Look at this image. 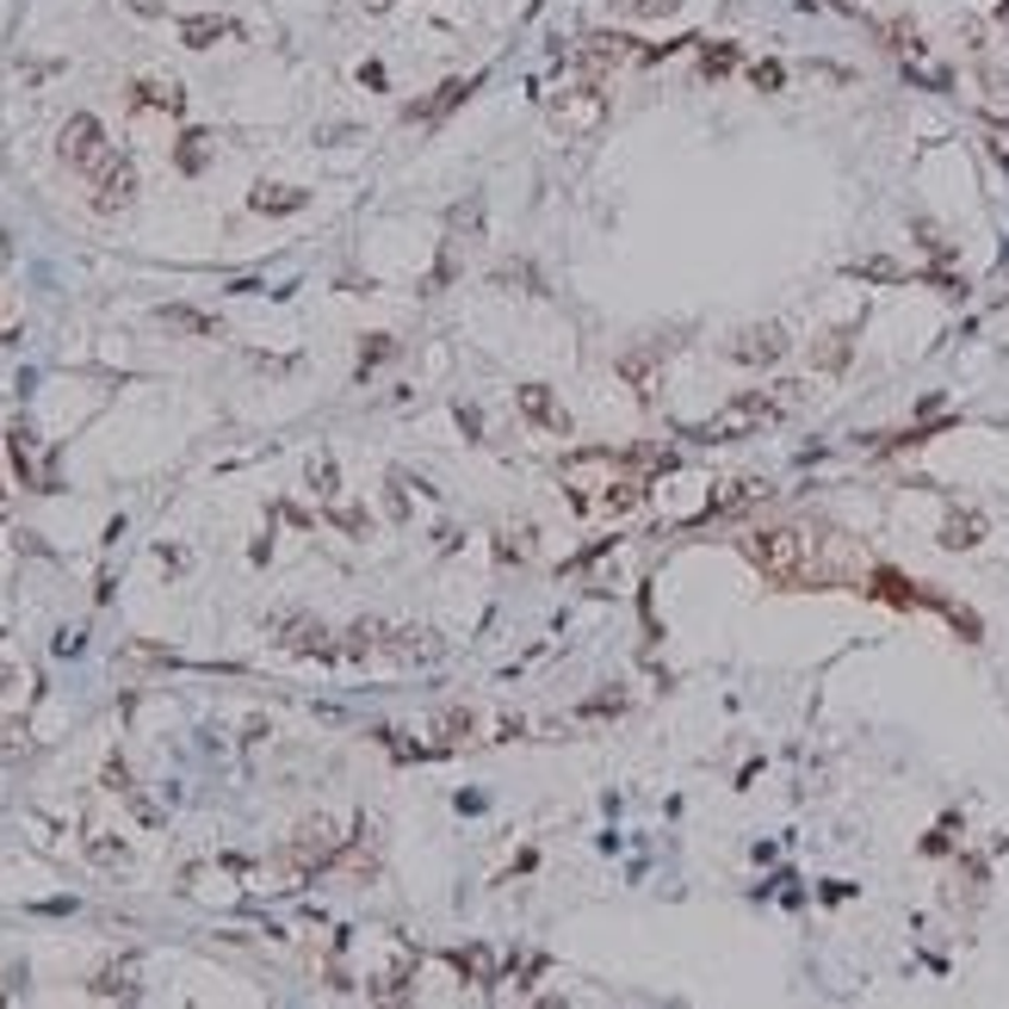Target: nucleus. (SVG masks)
Here are the masks:
<instances>
[{
  "label": "nucleus",
  "mask_w": 1009,
  "mask_h": 1009,
  "mask_svg": "<svg viewBox=\"0 0 1009 1009\" xmlns=\"http://www.w3.org/2000/svg\"><path fill=\"white\" fill-rule=\"evenodd\" d=\"M365 7H384V0H365Z\"/></svg>",
  "instance_id": "obj_39"
},
{
  "label": "nucleus",
  "mask_w": 1009,
  "mask_h": 1009,
  "mask_svg": "<svg viewBox=\"0 0 1009 1009\" xmlns=\"http://www.w3.org/2000/svg\"><path fill=\"white\" fill-rule=\"evenodd\" d=\"M328 520H335V527H341V533H365V515H360V508H347L341 495H335V502H328Z\"/></svg>",
  "instance_id": "obj_29"
},
{
  "label": "nucleus",
  "mask_w": 1009,
  "mask_h": 1009,
  "mask_svg": "<svg viewBox=\"0 0 1009 1009\" xmlns=\"http://www.w3.org/2000/svg\"><path fill=\"white\" fill-rule=\"evenodd\" d=\"M205 161H211V136H205V131L180 136V168H187V173H199Z\"/></svg>",
  "instance_id": "obj_24"
},
{
  "label": "nucleus",
  "mask_w": 1009,
  "mask_h": 1009,
  "mask_svg": "<svg viewBox=\"0 0 1009 1009\" xmlns=\"http://www.w3.org/2000/svg\"><path fill=\"white\" fill-rule=\"evenodd\" d=\"M94 997H136V960H118L94 978Z\"/></svg>",
  "instance_id": "obj_18"
},
{
  "label": "nucleus",
  "mask_w": 1009,
  "mask_h": 1009,
  "mask_svg": "<svg viewBox=\"0 0 1009 1009\" xmlns=\"http://www.w3.org/2000/svg\"><path fill=\"white\" fill-rule=\"evenodd\" d=\"M13 328H20V310L0 298V341H13Z\"/></svg>",
  "instance_id": "obj_33"
},
{
  "label": "nucleus",
  "mask_w": 1009,
  "mask_h": 1009,
  "mask_svg": "<svg viewBox=\"0 0 1009 1009\" xmlns=\"http://www.w3.org/2000/svg\"><path fill=\"white\" fill-rule=\"evenodd\" d=\"M248 205L261 211V217H279V211H304L310 192H298V187H254V199H248Z\"/></svg>",
  "instance_id": "obj_16"
},
{
  "label": "nucleus",
  "mask_w": 1009,
  "mask_h": 1009,
  "mask_svg": "<svg viewBox=\"0 0 1009 1009\" xmlns=\"http://www.w3.org/2000/svg\"><path fill=\"white\" fill-rule=\"evenodd\" d=\"M106 786H112V793H131V774H124V762L106 768Z\"/></svg>",
  "instance_id": "obj_34"
},
{
  "label": "nucleus",
  "mask_w": 1009,
  "mask_h": 1009,
  "mask_svg": "<svg viewBox=\"0 0 1009 1009\" xmlns=\"http://www.w3.org/2000/svg\"><path fill=\"white\" fill-rule=\"evenodd\" d=\"M849 353H855V347H849V335H824V341H818V365H824V372H842V365H849Z\"/></svg>",
  "instance_id": "obj_25"
},
{
  "label": "nucleus",
  "mask_w": 1009,
  "mask_h": 1009,
  "mask_svg": "<svg viewBox=\"0 0 1009 1009\" xmlns=\"http://www.w3.org/2000/svg\"><path fill=\"white\" fill-rule=\"evenodd\" d=\"M601 118H608V94L594 87V81H582V87H570V94H557L552 99V124L564 136H589L601 131Z\"/></svg>",
  "instance_id": "obj_5"
},
{
  "label": "nucleus",
  "mask_w": 1009,
  "mask_h": 1009,
  "mask_svg": "<svg viewBox=\"0 0 1009 1009\" xmlns=\"http://www.w3.org/2000/svg\"><path fill=\"white\" fill-rule=\"evenodd\" d=\"M57 155H62V168H75V173H87L94 180L106 161H112V143H106V124H99L94 112H75L69 124H62V143H57Z\"/></svg>",
  "instance_id": "obj_2"
},
{
  "label": "nucleus",
  "mask_w": 1009,
  "mask_h": 1009,
  "mask_svg": "<svg viewBox=\"0 0 1009 1009\" xmlns=\"http://www.w3.org/2000/svg\"><path fill=\"white\" fill-rule=\"evenodd\" d=\"M620 706H626V700H620V694H601V700H589V706H582V712H620Z\"/></svg>",
  "instance_id": "obj_35"
},
{
  "label": "nucleus",
  "mask_w": 1009,
  "mask_h": 1009,
  "mask_svg": "<svg viewBox=\"0 0 1009 1009\" xmlns=\"http://www.w3.org/2000/svg\"><path fill=\"white\" fill-rule=\"evenodd\" d=\"M391 353H397V341H391V335H365V347H360V372H372V365H384V360H391Z\"/></svg>",
  "instance_id": "obj_28"
},
{
  "label": "nucleus",
  "mask_w": 1009,
  "mask_h": 1009,
  "mask_svg": "<svg viewBox=\"0 0 1009 1009\" xmlns=\"http://www.w3.org/2000/svg\"><path fill=\"white\" fill-rule=\"evenodd\" d=\"M626 57H632V38H620V32H594V38L576 44V69H582V75H608V69H620Z\"/></svg>",
  "instance_id": "obj_8"
},
{
  "label": "nucleus",
  "mask_w": 1009,
  "mask_h": 1009,
  "mask_svg": "<svg viewBox=\"0 0 1009 1009\" xmlns=\"http://www.w3.org/2000/svg\"><path fill=\"white\" fill-rule=\"evenodd\" d=\"M155 323L173 328V335H199V341H217V335H224V328H217V316L187 310V304H161V310H155Z\"/></svg>",
  "instance_id": "obj_12"
},
{
  "label": "nucleus",
  "mask_w": 1009,
  "mask_h": 1009,
  "mask_svg": "<svg viewBox=\"0 0 1009 1009\" xmlns=\"http://www.w3.org/2000/svg\"><path fill=\"white\" fill-rule=\"evenodd\" d=\"M0 515H7V483H0Z\"/></svg>",
  "instance_id": "obj_38"
},
{
  "label": "nucleus",
  "mask_w": 1009,
  "mask_h": 1009,
  "mask_svg": "<svg viewBox=\"0 0 1009 1009\" xmlns=\"http://www.w3.org/2000/svg\"><path fill=\"white\" fill-rule=\"evenodd\" d=\"M87 849H94V861H106V867H112V861H124V849H118V842H106V837H94Z\"/></svg>",
  "instance_id": "obj_32"
},
{
  "label": "nucleus",
  "mask_w": 1009,
  "mask_h": 1009,
  "mask_svg": "<svg viewBox=\"0 0 1009 1009\" xmlns=\"http://www.w3.org/2000/svg\"><path fill=\"white\" fill-rule=\"evenodd\" d=\"M7 682H13V663H0V687H7Z\"/></svg>",
  "instance_id": "obj_37"
},
{
  "label": "nucleus",
  "mask_w": 1009,
  "mask_h": 1009,
  "mask_svg": "<svg viewBox=\"0 0 1009 1009\" xmlns=\"http://www.w3.org/2000/svg\"><path fill=\"white\" fill-rule=\"evenodd\" d=\"M515 409H520L527 421H539V428H552V434H570V416H564V403H557L545 384H527V391L515 397Z\"/></svg>",
  "instance_id": "obj_10"
},
{
  "label": "nucleus",
  "mask_w": 1009,
  "mask_h": 1009,
  "mask_svg": "<svg viewBox=\"0 0 1009 1009\" xmlns=\"http://www.w3.org/2000/svg\"><path fill=\"white\" fill-rule=\"evenodd\" d=\"M682 0H613V13L620 20H669Z\"/></svg>",
  "instance_id": "obj_22"
},
{
  "label": "nucleus",
  "mask_w": 1009,
  "mask_h": 1009,
  "mask_svg": "<svg viewBox=\"0 0 1009 1009\" xmlns=\"http://www.w3.org/2000/svg\"><path fill=\"white\" fill-rule=\"evenodd\" d=\"M236 38V20H224V13H192V20H180V44L187 50H211V44H224Z\"/></svg>",
  "instance_id": "obj_11"
},
{
  "label": "nucleus",
  "mask_w": 1009,
  "mask_h": 1009,
  "mask_svg": "<svg viewBox=\"0 0 1009 1009\" xmlns=\"http://www.w3.org/2000/svg\"><path fill=\"white\" fill-rule=\"evenodd\" d=\"M273 638H279L286 650H304V657H335L328 632L316 626V620H304V613H291V620H273Z\"/></svg>",
  "instance_id": "obj_9"
},
{
  "label": "nucleus",
  "mask_w": 1009,
  "mask_h": 1009,
  "mask_svg": "<svg viewBox=\"0 0 1009 1009\" xmlns=\"http://www.w3.org/2000/svg\"><path fill=\"white\" fill-rule=\"evenodd\" d=\"M131 106L136 112H187V94H180V87H173V81H136L131 87Z\"/></svg>",
  "instance_id": "obj_14"
},
{
  "label": "nucleus",
  "mask_w": 1009,
  "mask_h": 1009,
  "mask_svg": "<svg viewBox=\"0 0 1009 1009\" xmlns=\"http://www.w3.org/2000/svg\"><path fill=\"white\" fill-rule=\"evenodd\" d=\"M403 490H409V483H403V477H391V515L409 520V495H403Z\"/></svg>",
  "instance_id": "obj_31"
},
{
  "label": "nucleus",
  "mask_w": 1009,
  "mask_h": 1009,
  "mask_svg": "<svg viewBox=\"0 0 1009 1009\" xmlns=\"http://www.w3.org/2000/svg\"><path fill=\"white\" fill-rule=\"evenodd\" d=\"M434 731H440L446 743H458V737H471V731H477V719L465 712V706H446V712L434 719Z\"/></svg>",
  "instance_id": "obj_23"
},
{
  "label": "nucleus",
  "mask_w": 1009,
  "mask_h": 1009,
  "mask_svg": "<svg viewBox=\"0 0 1009 1009\" xmlns=\"http://www.w3.org/2000/svg\"><path fill=\"white\" fill-rule=\"evenodd\" d=\"M762 495V483H724L719 495H712V508H706V520H719V515H737V508H749Z\"/></svg>",
  "instance_id": "obj_19"
},
{
  "label": "nucleus",
  "mask_w": 1009,
  "mask_h": 1009,
  "mask_svg": "<svg viewBox=\"0 0 1009 1009\" xmlns=\"http://www.w3.org/2000/svg\"><path fill=\"white\" fill-rule=\"evenodd\" d=\"M657 365H663V347H638V353H626V360H620V379L632 384V391H638V397H657Z\"/></svg>",
  "instance_id": "obj_13"
},
{
  "label": "nucleus",
  "mask_w": 1009,
  "mask_h": 1009,
  "mask_svg": "<svg viewBox=\"0 0 1009 1009\" xmlns=\"http://www.w3.org/2000/svg\"><path fill=\"white\" fill-rule=\"evenodd\" d=\"M867 594H879V601H892V608H916V601H923V594H916V589H911V582H904L898 570H874V576H867Z\"/></svg>",
  "instance_id": "obj_17"
},
{
  "label": "nucleus",
  "mask_w": 1009,
  "mask_h": 1009,
  "mask_svg": "<svg viewBox=\"0 0 1009 1009\" xmlns=\"http://www.w3.org/2000/svg\"><path fill=\"white\" fill-rule=\"evenodd\" d=\"M749 564L774 582V589H818V582H837V564L824 557L818 533L805 527H756L743 539Z\"/></svg>",
  "instance_id": "obj_1"
},
{
  "label": "nucleus",
  "mask_w": 1009,
  "mask_h": 1009,
  "mask_svg": "<svg viewBox=\"0 0 1009 1009\" xmlns=\"http://www.w3.org/2000/svg\"><path fill=\"white\" fill-rule=\"evenodd\" d=\"M978 533H985V520H978V515H948L941 545H948V552H966V545H978Z\"/></svg>",
  "instance_id": "obj_21"
},
{
  "label": "nucleus",
  "mask_w": 1009,
  "mask_h": 1009,
  "mask_svg": "<svg viewBox=\"0 0 1009 1009\" xmlns=\"http://www.w3.org/2000/svg\"><path fill=\"white\" fill-rule=\"evenodd\" d=\"M620 477H626V458H613V453H576V458H564L570 508H589V490H613Z\"/></svg>",
  "instance_id": "obj_4"
},
{
  "label": "nucleus",
  "mask_w": 1009,
  "mask_h": 1009,
  "mask_svg": "<svg viewBox=\"0 0 1009 1009\" xmlns=\"http://www.w3.org/2000/svg\"><path fill=\"white\" fill-rule=\"evenodd\" d=\"M830 7H842V13H855V7H861V0H830Z\"/></svg>",
  "instance_id": "obj_36"
},
{
  "label": "nucleus",
  "mask_w": 1009,
  "mask_h": 1009,
  "mask_svg": "<svg viewBox=\"0 0 1009 1009\" xmlns=\"http://www.w3.org/2000/svg\"><path fill=\"white\" fill-rule=\"evenodd\" d=\"M533 527H508V533H502V557H508V564H520V557H533Z\"/></svg>",
  "instance_id": "obj_27"
},
{
  "label": "nucleus",
  "mask_w": 1009,
  "mask_h": 1009,
  "mask_svg": "<svg viewBox=\"0 0 1009 1009\" xmlns=\"http://www.w3.org/2000/svg\"><path fill=\"white\" fill-rule=\"evenodd\" d=\"M749 81H756V87H762V94H781V81H786V69H781V62H756V69H749Z\"/></svg>",
  "instance_id": "obj_30"
},
{
  "label": "nucleus",
  "mask_w": 1009,
  "mask_h": 1009,
  "mask_svg": "<svg viewBox=\"0 0 1009 1009\" xmlns=\"http://www.w3.org/2000/svg\"><path fill=\"white\" fill-rule=\"evenodd\" d=\"M310 483H316V495H323V502H335V495H341V471H335V458H316V465H310Z\"/></svg>",
  "instance_id": "obj_26"
},
{
  "label": "nucleus",
  "mask_w": 1009,
  "mask_h": 1009,
  "mask_svg": "<svg viewBox=\"0 0 1009 1009\" xmlns=\"http://www.w3.org/2000/svg\"><path fill=\"white\" fill-rule=\"evenodd\" d=\"M737 365H774L786 353V328L781 323H756V328H743L737 341L724 347Z\"/></svg>",
  "instance_id": "obj_7"
},
{
  "label": "nucleus",
  "mask_w": 1009,
  "mask_h": 1009,
  "mask_svg": "<svg viewBox=\"0 0 1009 1009\" xmlns=\"http://www.w3.org/2000/svg\"><path fill=\"white\" fill-rule=\"evenodd\" d=\"M471 94H477V81H446V87H440L434 99H421V106H409V118H428V124H434V118H446L453 106H465Z\"/></svg>",
  "instance_id": "obj_15"
},
{
  "label": "nucleus",
  "mask_w": 1009,
  "mask_h": 1009,
  "mask_svg": "<svg viewBox=\"0 0 1009 1009\" xmlns=\"http://www.w3.org/2000/svg\"><path fill=\"white\" fill-rule=\"evenodd\" d=\"M335 855H341V837H335V824H328V818H310L304 830L286 842L279 867H286L291 879H304V874H316V867H328Z\"/></svg>",
  "instance_id": "obj_3"
},
{
  "label": "nucleus",
  "mask_w": 1009,
  "mask_h": 1009,
  "mask_svg": "<svg viewBox=\"0 0 1009 1009\" xmlns=\"http://www.w3.org/2000/svg\"><path fill=\"white\" fill-rule=\"evenodd\" d=\"M87 187H94V211H124V205L136 199V168L112 149V161H106V168L87 180Z\"/></svg>",
  "instance_id": "obj_6"
},
{
  "label": "nucleus",
  "mask_w": 1009,
  "mask_h": 1009,
  "mask_svg": "<svg viewBox=\"0 0 1009 1009\" xmlns=\"http://www.w3.org/2000/svg\"><path fill=\"white\" fill-rule=\"evenodd\" d=\"M737 62H743L737 44H706V50H700V81H724Z\"/></svg>",
  "instance_id": "obj_20"
}]
</instances>
